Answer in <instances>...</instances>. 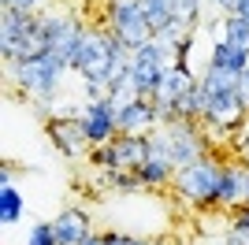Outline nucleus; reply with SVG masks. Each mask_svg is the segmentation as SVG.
Instances as JSON below:
<instances>
[{"mask_svg":"<svg viewBox=\"0 0 249 245\" xmlns=\"http://www.w3.org/2000/svg\"><path fill=\"white\" fill-rule=\"evenodd\" d=\"M130 56L134 49L108 34L104 26H86L78 56H74V71L82 78V93L86 101H104L112 97L115 86H123L130 74Z\"/></svg>","mask_w":249,"mask_h":245,"instance_id":"f257e3e1","label":"nucleus"},{"mask_svg":"<svg viewBox=\"0 0 249 245\" xmlns=\"http://www.w3.org/2000/svg\"><path fill=\"white\" fill-rule=\"evenodd\" d=\"M223 163L227 156L212 153L205 160L190 163V167H178L175 178H171V197L178 201V208H186L194 215H212L219 212V186H223Z\"/></svg>","mask_w":249,"mask_h":245,"instance_id":"f03ea898","label":"nucleus"},{"mask_svg":"<svg viewBox=\"0 0 249 245\" xmlns=\"http://www.w3.org/2000/svg\"><path fill=\"white\" fill-rule=\"evenodd\" d=\"M67 63H60L52 52H41V56H34V60H22V63H11L8 67V78L15 82V89L26 97V101L37 104V112H45V119L56 115L52 101L60 97V86L67 78Z\"/></svg>","mask_w":249,"mask_h":245,"instance_id":"7ed1b4c3","label":"nucleus"},{"mask_svg":"<svg viewBox=\"0 0 249 245\" xmlns=\"http://www.w3.org/2000/svg\"><path fill=\"white\" fill-rule=\"evenodd\" d=\"M175 67V49L167 45V41L153 37L145 41L142 49H134V56H130V74H126V82L134 86L142 97H153L156 86L164 82V74Z\"/></svg>","mask_w":249,"mask_h":245,"instance_id":"20e7f679","label":"nucleus"},{"mask_svg":"<svg viewBox=\"0 0 249 245\" xmlns=\"http://www.w3.org/2000/svg\"><path fill=\"white\" fill-rule=\"evenodd\" d=\"M37 19H41L49 52L74 71V56H78V45H82V34H86L82 19L71 8H45V11H37Z\"/></svg>","mask_w":249,"mask_h":245,"instance_id":"39448f33","label":"nucleus"},{"mask_svg":"<svg viewBox=\"0 0 249 245\" xmlns=\"http://www.w3.org/2000/svg\"><path fill=\"white\" fill-rule=\"evenodd\" d=\"M104 30L115 34L130 49H142L145 41L156 37L138 0H104Z\"/></svg>","mask_w":249,"mask_h":245,"instance_id":"423d86ee","label":"nucleus"},{"mask_svg":"<svg viewBox=\"0 0 249 245\" xmlns=\"http://www.w3.org/2000/svg\"><path fill=\"white\" fill-rule=\"evenodd\" d=\"M164 138H167V149H171V160L175 167H190V163L212 156V145H208L201 122L194 119H175V122H164Z\"/></svg>","mask_w":249,"mask_h":245,"instance_id":"0eeeda50","label":"nucleus"},{"mask_svg":"<svg viewBox=\"0 0 249 245\" xmlns=\"http://www.w3.org/2000/svg\"><path fill=\"white\" fill-rule=\"evenodd\" d=\"M78 122H82L89 145H108V141L119 138V112H115V104L108 97L104 101H82Z\"/></svg>","mask_w":249,"mask_h":245,"instance_id":"6e6552de","label":"nucleus"},{"mask_svg":"<svg viewBox=\"0 0 249 245\" xmlns=\"http://www.w3.org/2000/svg\"><path fill=\"white\" fill-rule=\"evenodd\" d=\"M45 134L56 145V153L67 156V160H82L93 149L82 130V122H78V115H52V119H45Z\"/></svg>","mask_w":249,"mask_h":245,"instance_id":"1a4fd4ad","label":"nucleus"},{"mask_svg":"<svg viewBox=\"0 0 249 245\" xmlns=\"http://www.w3.org/2000/svg\"><path fill=\"white\" fill-rule=\"evenodd\" d=\"M194 86H197V71H186V67H178V63L164 74V82H160L156 93H153V104H156V112H160V122H175L178 101H182Z\"/></svg>","mask_w":249,"mask_h":245,"instance_id":"9d476101","label":"nucleus"},{"mask_svg":"<svg viewBox=\"0 0 249 245\" xmlns=\"http://www.w3.org/2000/svg\"><path fill=\"white\" fill-rule=\"evenodd\" d=\"M34 26H37V15H34V11H15V8L0 11V56H4L8 67L19 60V49L26 45Z\"/></svg>","mask_w":249,"mask_h":245,"instance_id":"9b49d317","label":"nucleus"},{"mask_svg":"<svg viewBox=\"0 0 249 245\" xmlns=\"http://www.w3.org/2000/svg\"><path fill=\"white\" fill-rule=\"evenodd\" d=\"M160 122V112H156L153 97H134L130 104L119 108V134H130V138H149Z\"/></svg>","mask_w":249,"mask_h":245,"instance_id":"f8f14e48","label":"nucleus"},{"mask_svg":"<svg viewBox=\"0 0 249 245\" xmlns=\"http://www.w3.org/2000/svg\"><path fill=\"white\" fill-rule=\"evenodd\" d=\"M52 230H56V242L60 245H78L86 242L93 230V212L86 208V204H67L56 219H52Z\"/></svg>","mask_w":249,"mask_h":245,"instance_id":"ddd939ff","label":"nucleus"},{"mask_svg":"<svg viewBox=\"0 0 249 245\" xmlns=\"http://www.w3.org/2000/svg\"><path fill=\"white\" fill-rule=\"evenodd\" d=\"M22 193L19 186H15V178H11V163L4 160V171H0V223L4 227H15L22 219Z\"/></svg>","mask_w":249,"mask_h":245,"instance_id":"4468645a","label":"nucleus"},{"mask_svg":"<svg viewBox=\"0 0 249 245\" xmlns=\"http://www.w3.org/2000/svg\"><path fill=\"white\" fill-rule=\"evenodd\" d=\"M115 149H119V167H123V171H138L149 156V138L119 134V138H115Z\"/></svg>","mask_w":249,"mask_h":245,"instance_id":"2eb2a0df","label":"nucleus"},{"mask_svg":"<svg viewBox=\"0 0 249 245\" xmlns=\"http://www.w3.org/2000/svg\"><path fill=\"white\" fill-rule=\"evenodd\" d=\"M205 63H216V67H223V71L242 74L249 67V52L234 49V45H227V41H216V45H208V60Z\"/></svg>","mask_w":249,"mask_h":245,"instance_id":"dca6fc26","label":"nucleus"},{"mask_svg":"<svg viewBox=\"0 0 249 245\" xmlns=\"http://www.w3.org/2000/svg\"><path fill=\"white\" fill-rule=\"evenodd\" d=\"M219 242L223 245H249V204H238L234 212H227Z\"/></svg>","mask_w":249,"mask_h":245,"instance_id":"f3484780","label":"nucleus"},{"mask_svg":"<svg viewBox=\"0 0 249 245\" xmlns=\"http://www.w3.org/2000/svg\"><path fill=\"white\" fill-rule=\"evenodd\" d=\"M138 4H142V11H145L153 34H160L167 22L175 19V0H138Z\"/></svg>","mask_w":249,"mask_h":245,"instance_id":"a211bd4d","label":"nucleus"},{"mask_svg":"<svg viewBox=\"0 0 249 245\" xmlns=\"http://www.w3.org/2000/svg\"><path fill=\"white\" fill-rule=\"evenodd\" d=\"M219 41H227V45H234V49L249 52V22L242 19V15H223V37Z\"/></svg>","mask_w":249,"mask_h":245,"instance_id":"6ab92c4d","label":"nucleus"},{"mask_svg":"<svg viewBox=\"0 0 249 245\" xmlns=\"http://www.w3.org/2000/svg\"><path fill=\"white\" fill-rule=\"evenodd\" d=\"M86 160H89V167H93V171H119V149H115V141L93 145Z\"/></svg>","mask_w":249,"mask_h":245,"instance_id":"aec40b11","label":"nucleus"},{"mask_svg":"<svg viewBox=\"0 0 249 245\" xmlns=\"http://www.w3.org/2000/svg\"><path fill=\"white\" fill-rule=\"evenodd\" d=\"M175 19L201 34V26H205V0H175Z\"/></svg>","mask_w":249,"mask_h":245,"instance_id":"412c9836","label":"nucleus"},{"mask_svg":"<svg viewBox=\"0 0 249 245\" xmlns=\"http://www.w3.org/2000/svg\"><path fill=\"white\" fill-rule=\"evenodd\" d=\"M22 245H60L56 242V230H52V219H37V223L26 230V242Z\"/></svg>","mask_w":249,"mask_h":245,"instance_id":"4be33fe9","label":"nucleus"},{"mask_svg":"<svg viewBox=\"0 0 249 245\" xmlns=\"http://www.w3.org/2000/svg\"><path fill=\"white\" fill-rule=\"evenodd\" d=\"M104 245H153V242L134 230H104Z\"/></svg>","mask_w":249,"mask_h":245,"instance_id":"5701e85b","label":"nucleus"},{"mask_svg":"<svg viewBox=\"0 0 249 245\" xmlns=\"http://www.w3.org/2000/svg\"><path fill=\"white\" fill-rule=\"evenodd\" d=\"M231 153L238 156L242 163H249V115H246V122L238 126V134H234V145H231Z\"/></svg>","mask_w":249,"mask_h":245,"instance_id":"b1692460","label":"nucleus"},{"mask_svg":"<svg viewBox=\"0 0 249 245\" xmlns=\"http://www.w3.org/2000/svg\"><path fill=\"white\" fill-rule=\"evenodd\" d=\"M234 8H238V0H205V19H212V15H231Z\"/></svg>","mask_w":249,"mask_h":245,"instance_id":"393cba45","label":"nucleus"},{"mask_svg":"<svg viewBox=\"0 0 249 245\" xmlns=\"http://www.w3.org/2000/svg\"><path fill=\"white\" fill-rule=\"evenodd\" d=\"M4 8H15V11H45V0H4Z\"/></svg>","mask_w":249,"mask_h":245,"instance_id":"a878e982","label":"nucleus"},{"mask_svg":"<svg viewBox=\"0 0 249 245\" xmlns=\"http://www.w3.org/2000/svg\"><path fill=\"white\" fill-rule=\"evenodd\" d=\"M238 97H242V104H246V112H249V67L238 74Z\"/></svg>","mask_w":249,"mask_h":245,"instance_id":"bb28decb","label":"nucleus"},{"mask_svg":"<svg viewBox=\"0 0 249 245\" xmlns=\"http://www.w3.org/2000/svg\"><path fill=\"white\" fill-rule=\"evenodd\" d=\"M242 204H249V163H246V175H242Z\"/></svg>","mask_w":249,"mask_h":245,"instance_id":"cd10ccee","label":"nucleus"},{"mask_svg":"<svg viewBox=\"0 0 249 245\" xmlns=\"http://www.w3.org/2000/svg\"><path fill=\"white\" fill-rule=\"evenodd\" d=\"M234 15H242V19L249 22V0H238V8H234Z\"/></svg>","mask_w":249,"mask_h":245,"instance_id":"c85d7f7f","label":"nucleus"},{"mask_svg":"<svg viewBox=\"0 0 249 245\" xmlns=\"http://www.w3.org/2000/svg\"><path fill=\"white\" fill-rule=\"evenodd\" d=\"M78 245H104V234H89L86 242H78Z\"/></svg>","mask_w":249,"mask_h":245,"instance_id":"c756f323","label":"nucleus"},{"mask_svg":"<svg viewBox=\"0 0 249 245\" xmlns=\"http://www.w3.org/2000/svg\"><path fill=\"white\" fill-rule=\"evenodd\" d=\"M153 245H190V242H178V238H160V242H153Z\"/></svg>","mask_w":249,"mask_h":245,"instance_id":"7c9ffc66","label":"nucleus"},{"mask_svg":"<svg viewBox=\"0 0 249 245\" xmlns=\"http://www.w3.org/2000/svg\"><path fill=\"white\" fill-rule=\"evenodd\" d=\"M201 245H223V242H219V238H205Z\"/></svg>","mask_w":249,"mask_h":245,"instance_id":"2f4dec72","label":"nucleus"}]
</instances>
